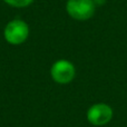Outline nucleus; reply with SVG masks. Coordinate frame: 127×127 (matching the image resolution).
Returning a JSON list of instances; mask_svg holds the SVG:
<instances>
[{
  "label": "nucleus",
  "instance_id": "f257e3e1",
  "mask_svg": "<svg viewBox=\"0 0 127 127\" xmlns=\"http://www.w3.org/2000/svg\"><path fill=\"white\" fill-rule=\"evenodd\" d=\"M94 0H68L66 10L68 15L75 20L85 21L94 16L95 13Z\"/></svg>",
  "mask_w": 127,
  "mask_h": 127
},
{
  "label": "nucleus",
  "instance_id": "f03ea898",
  "mask_svg": "<svg viewBox=\"0 0 127 127\" xmlns=\"http://www.w3.org/2000/svg\"><path fill=\"white\" fill-rule=\"evenodd\" d=\"M29 27L25 21L20 19H15L8 22L4 27L3 36L7 42L11 45H21L28 38Z\"/></svg>",
  "mask_w": 127,
  "mask_h": 127
},
{
  "label": "nucleus",
  "instance_id": "7ed1b4c3",
  "mask_svg": "<svg viewBox=\"0 0 127 127\" xmlns=\"http://www.w3.org/2000/svg\"><path fill=\"white\" fill-rule=\"evenodd\" d=\"M50 75L57 84L66 85L72 81L76 75L75 66L66 59L57 60L50 69Z\"/></svg>",
  "mask_w": 127,
  "mask_h": 127
},
{
  "label": "nucleus",
  "instance_id": "20e7f679",
  "mask_svg": "<svg viewBox=\"0 0 127 127\" xmlns=\"http://www.w3.org/2000/svg\"><path fill=\"white\" fill-rule=\"evenodd\" d=\"M113 109L109 105L104 103L90 106L87 112V119L94 126H104L113 118Z\"/></svg>",
  "mask_w": 127,
  "mask_h": 127
},
{
  "label": "nucleus",
  "instance_id": "39448f33",
  "mask_svg": "<svg viewBox=\"0 0 127 127\" xmlns=\"http://www.w3.org/2000/svg\"><path fill=\"white\" fill-rule=\"evenodd\" d=\"M3 1L11 7L24 8V7H27V6H29V4H31L33 0H3Z\"/></svg>",
  "mask_w": 127,
  "mask_h": 127
},
{
  "label": "nucleus",
  "instance_id": "423d86ee",
  "mask_svg": "<svg viewBox=\"0 0 127 127\" xmlns=\"http://www.w3.org/2000/svg\"><path fill=\"white\" fill-rule=\"evenodd\" d=\"M95 6H103L106 3V0H94Z\"/></svg>",
  "mask_w": 127,
  "mask_h": 127
}]
</instances>
